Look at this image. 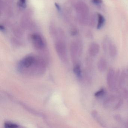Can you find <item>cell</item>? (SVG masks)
Wrapping results in <instances>:
<instances>
[{"label": "cell", "instance_id": "obj_1", "mask_svg": "<svg viewBox=\"0 0 128 128\" xmlns=\"http://www.w3.org/2000/svg\"><path fill=\"white\" fill-rule=\"evenodd\" d=\"M44 62L42 59L34 55L25 57L18 64V69L23 73L42 74L44 70Z\"/></svg>", "mask_w": 128, "mask_h": 128}, {"label": "cell", "instance_id": "obj_2", "mask_svg": "<svg viewBox=\"0 0 128 128\" xmlns=\"http://www.w3.org/2000/svg\"><path fill=\"white\" fill-rule=\"evenodd\" d=\"M75 9L78 22L82 24H88L90 18V10L86 4L82 1L77 2Z\"/></svg>", "mask_w": 128, "mask_h": 128}, {"label": "cell", "instance_id": "obj_3", "mask_svg": "<svg viewBox=\"0 0 128 128\" xmlns=\"http://www.w3.org/2000/svg\"><path fill=\"white\" fill-rule=\"evenodd\" d=\"M123 103L122 98L115 96L108 97L103 102V106L106 109H110L115 110L119 109Z\"/></svg>", "mask_w": 128, "mask_h": 128}, {"label": "cell", "instance_id": "obj_4", "mask_svg": "<svg viewBox=\"0 0 128 128\" xmlns=\"http://www.w3.org/2000/svg\"><path fill=\"white\" fill-rule=\"evenodd\" d=\"M30 39L33 46L39 50H43L46 47V43L42 36L38 33H33L30 35Z\"/></svg>", "mask_w": 128, "mask_h": 128}, {"label": "cell", "instance_id": "obj_5", "mask_svg": "<svg viewBox=\"0 0 128 128\" xmlns=\"http://www.w3.org/2000/svg\"><path fill=\"white\" fill-rule=\"evenodd\" d=\"M116 72L113 68H110L107 75V83L108 87L110 91L116 90L117 85L116 82Z\"/></svg>", "mask_w": 128, "mask_h": 128}, {"label": "cell", "instance_id": "obj_6", "mask_svg": "<svg viewBox=\"0 0 128 128\" xmlns=\"http://www.w3.org/2000/svg\"><path fill=\"white\" fill-rule=\"evenodd\" d=\"M64 36L57 39L55 43V48L58 54L60 56L63 58L66 57V43L63 39Z\"/></svg>", "mask_w": 128, "mask_h": 128}, {"label": "cell", "instance_id": "obj_7", "mask_svg": "<svg viewBox=\"0 0 128 128\" xmlns=\"http://www.w3.org/2000/svg\"><path fill=\"white\" fill-rule=\"evenodd\" d=\"M100 46L98 43L93 42L90 44L88 49V53L90 56L94 57L99 53Z\"/></svg>", "mask_w": 128, "mask_h": 128}, {"label": "cell", "instance_id": "obj_8", "mask_svg": "<svg viewBox=\"0 0 128 128\" xmlns=\"http://www.w3.org/2000/svg\"><path fill=\"white\" fill-rule=\"evenodd\" d=\"M108 52L110 56L112 58H114L117 55L118 49L116 46L110 39H109L108 44Z\"/></svg>", "mask_w": 128, "mask_h": 128}, {"label": "cell", "instance_id": "obj_9", "mask_svg": "<svg viewBox=\"0 0 128 128\" xmlns=\"http://www.w3.org/2000/svg\"><path fill=\"white\" fill-rule=\"evenodd\" d=\"M91 116L94 120L103 127H106V124L103 119L101 117L98 112L96 110H93L91 112Z\"/></svg>", "mask_w": 128, "mask_h": 128}, {"label": "cell", "instance_id": "obj_10", "mask_svg": "<svg viewBox=\"0 0 128 128\" xmlns=\"http://www.w3.org/2000/svg\"><path fill=\"white\" fill-rule=\"evenodd\" d=\"M97 68L98 70L101 72H103L106 71L108 66L107 61L105 58L102 57L99 59L97 62Z\"/></svg>", "mask_w": 128, "mask_h": 128}, {"label": "cell", "instance_id": "obj_11", "mask_svg": "<svg viewBox=\"0 0 128 128\" xmlns=\"http://www.w3.org/2000/svg\"><path fill=\"white\" fill-rule=\"evenodd\" d=\"M97 24L96 27L97 30H101L105 24L106 20L103 15L99 13H97Z\"/></svg>", "mask_w": 128, "mask_h": 128}, {"label": "cell", "instance_id": "obj_12", "mask_svg": "<svg viewBox=\"0 0 128 128\" xmlns=\"http://www.w3.org/2000/svg\"><path fill=\"white\" fill-rule=\"evenodd\" d=\"M126 78V73L125 71H123L120 74L118 81V86H119L120 88H122L124 84H125Z\"/></svg>", "mask_w": 128, "mask_h": 128}, {"label": "cell", "instance_id": "obj_13", "mask_svg": "<svg viewBox=\"0 0 128 128\" xmlns=\"http://www.w3.org/2000/svg\"><path fill=\"white\" fill-rule=\"evenodd\" d=\"M73 70L77 78L79 79H81L82 78V74L80 66L78 64H76Z\"/></svg>", "mask_w": 128, "mask_h": 128}, {"label": "cell", "instance_id": "obj_14", "mask_svg": "<svg viewBox=\"0 0 128 128\" xmlns=\"http://www.w3.org/2000/svg\"><path fill=\"white\" fill-rule=\"evenodd\" d=\"M97 14H93L90 16L88 24L91 27H94L97 24Z\"/></svg>", "mask_w": 128, "mask_h": 128}, {"label": "cell", "instance_id": "obj_15", "mask_svg": "<svg viewBox=\"0 0 128 128\" xmlns=\"http://www.w3.org/2000/svg\"><path fill=\"white\" fill-rule=\"evenodd\" d=\"M106 93V90L104 88H101L94 93V96L96 98H100L103 96Z\"/></svg>", "mask_w": 128, "mask_h": 128}, {"label": "cell", "instance_id": "obj_16", "mask_svg": "<svg viewBox=\"0 0 128 128\" xmlns=\"http://www.w3.org/2000/svg\"><path fill=\"white\" fill-rule=\"evenodd\" d=\"M4 126L6 128H16L18 127V126L16 124L10 122H6L4 124Z\"/></svg>", "mask_w": 128, "mask_h": 128}, {"label": "cell", "instance_id": "obj_17", "mask_svg": "<svg viewBox=\"0 0 128 128\" xmlns=\"http://www.w3.org/2000/svg\"><path fill=\"white\" fill-rule=\"evenodd\" d=\"M91 2L96 6L100 7L103 3L102 0H90Z\"/></svg>", "mask_w": 128, "mask_h": 128}, {"label": "cell", "instance_id": "obj_18", "mask_svg": "<svg viewBox=\"0 0 128 128\" xmlns=\"http://www.w3.org/2000/svg\"><path fill=\"white\" fill-rule=\"evenodd\" d=\"M18 6L22 8H24L26 6V0H18Z\"/></svg>", "mask_w": 128, "mask_h": 128}, {"label": "cell", "instance_id": "obj_19", "mask_svg": "<svg viewBox=\"0 0 128 128\" xmlns=\"http://www.w3.org/2000/svg\"><path fill=\"white\" fill-rule=\"evenodd\" d=\"M114 119L116 120V122L119 123H121L122 122V119L121 116L119 114H116L114 115Z\"/></svg>", "mask_w": 128, "mask_h": 128}, {"label": "cell", "instance_id": "obj_20", "mask_svg": "<svg viewBox=\"0 0 128 128\" xmlns=\"http://www.w3.org/2000/svg\"><path fill=\"white\" fill-rule=\"evenodd\" d=\"M123 96L126 99L128 100V90L124 88L123 90Z\"/></svg>", "mask_w": 128, "mask_h": 128}, {"label": "cell", "instance_id": "obj_21", "mask_svg": "<svg viewBox=\"0 0 128 128\" xmlns=\"http://www.w3.org/2000/svg\"><path fill=\"white\" fill-rule=\"evenodd\" d=\"M126 127H127V128H128V121L127 122H126Z\"/></svg>", "mask_w": 128, "mask_h": 128}]
</instances>
